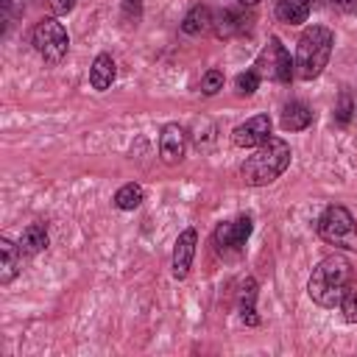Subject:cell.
<instances>
[{
    "label": "cell",
    "mask_w": 357,
    "mask_h": 357,
    "mask_svg": "<svg viewBox=\"0 0 357 357\" xmlns=\"http://www.w3.org/2000/svg\"><path fill=\"white\" fill-rule=\"evenodd\" d=\"M287 165H290V145L282 137H268L240 165V176L251 187H265V184L276 181L287 170Z\"/></svg>",
    "instance_id": "6da1fadb"
},
{
    "label": "cell",
    "mask_w": 357,
    "mask_h": 357,
    "mask_svg": "<svg viewBox=\"0 0 357 357\" xmlns=\"http://www.w3.org/2000/svg\"><path fill=\"white\" fill-rule=\"evenodd\" d=\"M349 282H351L349 259H343L340 254H329L312 268V276L307 282V293L318 307H337Z\"/></svg>",
    "instance_id": "7a4b0ae2"
},
{
    "label": "cell",
    "mask_w": 357,
    "mask_h": 357,
    "mask_svg": "<svg viewBox=\"0 0 357 357\" xmlns=\"http://www.w3.org/2000/svg\"><path fill=\"white\" fill-rule=\"evenodd\" d=\"M332 45H335V33L324 25H312L307 28L301 36H298V45H296V75L304 78V81H312L324 73V67L329 64V56H332Z\"/></svg>",
    "instance_id": "3957f363"
},
{
    "label": "cell",
    "mask_w": 357,
    "mask_h": 357,
    "mask_svg": "<svg viewBox=\"0 0 357 357\" xmlns=\"http://www.w3.org/2000/svg\"><path fill=\"white\" fill-rule=\"evenodd\" d=\"M318 234L329 245L357 251V223H354V218L346 206H337V204L326 206L321 220H318Z\"/></svg>",
    "instance_id": "277c9868"
},
{
    "label": "cell",
    "mask_w": 357,
    "mask_h": 357,
    "mask_svg": "<svg viewBox=\"0 0 357 357\" xmlns=\"http://www.w3.org/2000/svg\"><path fill=\"white\" fill-rule=\"evenodd\" d=\"M33 47L47 64H59L67 56L70 36L56 17H45L33 25Z\"/></svg>",
    "instance_id": "5b68a950"
},
{
    "label": "cell",
    "mask_w": 357,
    "mask_h": 357,
    "mask_svg": "<svg viewBox=\"0 0 357 357\" xmlns=\"http://www.w3.org/2000/svg\"><path fill=\"white\" fill-rule=\"evenodd\" d=\"M257 73L271 78V81H279V84H287L293 78L296 64L290 61V53L279 42V36H271L268 45L262 47V53L257 56Z\"/></svg>",
    "instance_id": "8992f818"
},
{
    "label": "cell",
    "mask_w": 357,
    "mask_h": 357,
    "mask_svg": "<svg viewBox=\"0 0 357 357\" xmlns=\"http://www.w3.org/2000/svg\"><path fill=\"white\" fill-rule=\"evenodd\" d=\"M248 234H251V218L248 215H240V218H234V220H223L218 229H215V245H218V251H240L243 245H245V240H248Z\"/></svg>",
    "instance_id": "52a82bcc"
},
{
    "label": "cell",
    "mask_w": 357,
    "mask_h": 357,
    "mask_svg": "<svg viewBox=\"0 0 357 357\" xmlns=\"http://www.w3.org/2000/svg\"><path fill=\"white\" fill-rule=\"evenodd\" d=\"M271 137V117L268 114H254L245 123H240L231 131V142L237 148H257Z\"/></svg>",
    "instance_id": "ba28073f"
},
{
    "label": "cell",
    "mask_w": 357,
    "mask_h": 357,
    "mask_svg": "<svg viewBox=\"0 0 357 357\" xmlns=\"http://www.w3.org/2000/svg\"><path fill=\"white\" fill-rule=\"evenodd\" d=\"M187 153V131L178 123H167L159 134V156L165 165H178Z\"/></svg>",
    "instance_id": "9c48e42d"
},
{
    "label": "cell",
    "mask_w": 357,
    "mask_h": 357,
    "mask_svg": "<svg viewBox=\"0 0 357 357\" xmlns=\"http://www.w3.org/2000/svg\"><path fill=\"white\" fill-rule=\"evenodd\" d=\"M195 243H198V234L195 229H184L173 245V276L176 279H184L192 268V257H195Z\"/></svg>",
    "instance_id": "30bf717a"
},
{
    "label": "cell",
    "mask_w": 357,
    "mask_h": 357,
    "mask_svg": "<svg viewBox=\"0 0 357 357\" xmlns=\"http://www.w3.org/2000/svg\"><path fill=\"white\" fill-rule=\"evenodd\" d=\"M212 28L220 39H229V36H237V33H245L251 28V17L243 14V11H218L212 17Z\"/></svg>",
    "instance_id": "8fae6325"
},
{
    "label": "cell",
    "mask_w": 357,
    "mask_h": 357,
    "mask_svg": "<svg viewBox=\"0 0 357 357\" xmlns=\"http://www.w3.org/2000/svg\"><path fill=\"white\" fill-rule=\"evenodd\" d=\"M114 78H117L114 59H112L109 53H100V56L92 61V67H89V84H92V89L106 92V89L114 84Z\"/></svg>",
    "instance_id": "7c38bea8"
},
{
    "label": "cell",
    "mask_w": 357,
    "mask_h": 357,
    "mask_svg": "<svg viewBox=\"0 0 357 357\" xmlns=\"http://www.w3.org/2000/svg\"><path fill=\"white\" fill-rule=\"evenodd\" d=\"M0 282L8 284L17 273H20V262H22V248L14 245L8 237H0Z\"/></svg>",
    "instance_id": "4fadbf2b"
},
{
    "label": "cell",
    "mask_w": 357,
    "mask_h": 357,
    "mask_svg": "<svg viewBox=\"0 0 357 357\" xmlns=\"http://www.w3.org/2000/svg\"><path fill=\"white\" fill-rule=\"evenodd\" d=\"M254 301H257V282L248 276V279L240 284V293H237V312H240V318H243L245 326H257V324H259Z\"/></svg>",
    "instance_id": "5bb4252c"
},
{
    "label": "cell",
    "mask_w": 357,
    "mask_h": 357,
    "mask_svg": "<svg viewBox=\"0 0 357 357\" xmlns=\"http://www.w3.org/2000/svg\"><path fill=\"white\" fill-rule=\"evenodd\" d=\"M310 17V0H276V20L284 25H301Z\"/></svg>",
    "instance_id": "9a60e30c"
},
{
    "label": "cell",
    "mask_w": 357,
    "mask_h": 357,
    "mask_svg": "<svg viewBox=\"0 0 357 357\" xmlns=\"http://www.w3.org/2000/svg\"><path fill=\"white\" fill-rule=\"evenodd\" d=\"M310 123H312V112L307 103L293 100L284 106V112H282V128L284 131H304Z\"/></svg>",
    "instance_id": "2e32d148"
},
{
    "label": "cell",
    "mask_w": 357,
    "mask_h": 357,
    "mask_svg": "<svg viewBox=\"0 0 357 357\" xmlns=\"http://www.w3.org/2000/svg\"><path fill=\"white\" fill-rule=\"evenodd\" d=\"M212 28V11L204 6V3H195L190 11H187V17L181 20V31L187 33V36H198V33H204V31H209Z\"/></svg>",
    "instance_id": "e0dca14e"
},
{
    "label": "cell",
    "mask_w": 357,
    "mask_h": 357,
    "mask_svg": "<svg viewBox=\"0 0 357 357\" xmlns=\"http://www.w3.org/2000/svg\"><path fill=\"white\" fill-rule=\"evenodd\" d=\"M20 248L28 257L45 251L47 248V229H45V223H28L22 229V234H20Z\"/></svg>",
    "instance_id": "ac0fdd59"
},
{
    "label": "cell",
    "mask_w": 357,
    "mask_h": 357,
    "mask_svg": "<svg viewBox=\"0 0 357 357\" xmlns=\"http://www.w3.org/2000/svg\"><path fill=\"white\" fill-rule=\"evenodd\" d=\"M142 198H145L142 187L134 184V181H128V184H123V187L114 192V206L123 209V212H128V209H137V206L142 204Z\"/></svg>",
    "instance_id": "d6986e66"
},
{
    "label": "cell",
    "mask_w": 357,
    "mask_h": 357,
    "mask_svg": "<svg viewBox=\"0 0 357 357\" xmlns=\"http://www.w3.org/2000/svg\"><path fill=\"white\" fill-rule=\"evenodd\" d=\"M340 312H343V318L349 321V324H357V284H349L346 287V293H343V298H340Z\"/></svg>",
    "instance_id": "ffe728a7"
},
{
    "label": "cell",
    "mask_w": 357,
    "mask_h": 357,
    "mask_svg": "<svg viewBox=\"0 0 357 357\" xmlns=\"http://www.w3.org/2000/svg\"><path fill=\"white\" fill-rule=\"evenodd\" d=\"M257 86H259V73H257V70H245V73H240L237 81H234L237 95H254Z\"/></svg>",
    "instance_id": "44dd1931"
},
{
    "label": "cell",
    "mask_w": 357,
    "mask_h": 357,
    "mask_svg": "<svg viewBox=\"0 0 357 357\" xmlns=\"http://www.w3.org/2000/svg\"><path fill=\"white\" fill-rule=\"evenodd\" d=\"M351 112H354V100H351V95H349V92H340L337 106H335V123H337V126H349Z\"/></svg>",
    "instance_id": "7402d4cb"
},
{
    "label": "cell",
    "mask_w": 357,
    "mask_h": 357,
    "mask_svg": "<svg viewBox=\"0 0 357 357\" xmlns=\"http://www.w3.org/2000/svg\"><path fill=\"white\" fill-rule=\"evenodd\" d=\"M223 89V73L220 70H206L201 78V92L204 95H218Z\"/></svg>",
    "instance_id": "603a6c76"
},
{
    "label": "cell",
    "mask_w": 357,
    "mask_h": 357,
    "mask_svg": "<svg viewBox=\"0 0 357 357\" xmlns=\"http://www.w3.org/2000/svg\"><path fill=\"white\" fill-rule=\"evenodd\" d=\"M123 14H126V20H139V14H142V0H123Z\"/></svg>",
    "instance_id": "cb8c5ba5"
},
{
    "label": "cell",
    "mask_w": 357,
    "mask_h": 357,
    "mask_svg": "<svg viewBox=\"0 0 357 357\" xmlns=\"http://www.w3.org/2000/svg\"><path fill=\"white\" fill-rule=\"evenodd\" d=\"M50 8H53V14H70L73 8H75V0H50Z\"/></svg>",
    "instance_id": "d4e9b609"
},
{
    "label": "cell",
    "mask_w": 357,
    "mask_h": 357,
    "mask_svg": "<svg viewBox=\"0 0 357 357\" xmlns=\"http://www.w3.org/2000/svg\"><path fill=\"white\" fill-rule=\"evenodd\" d=\"M332 6H337L340 11H354L357 8V0H329Z\"/></svg>",
    "instance_id": "484cf974"
},
{
    "label": "cell",
    "mask_w": 357,
    "mask_h": 357,
    "mask_svg": "<svg viewBox=\"0 0 357 357\" xmlns=\"http://www.w3.org/2000/svg\"><path fill=\"white\" fill-rule=\"evenodd\" d=\"M237 3H240V6H257L259 0H237Z\"/></svg>",
    "instance_id": "4316f807"
}]
</instances>
